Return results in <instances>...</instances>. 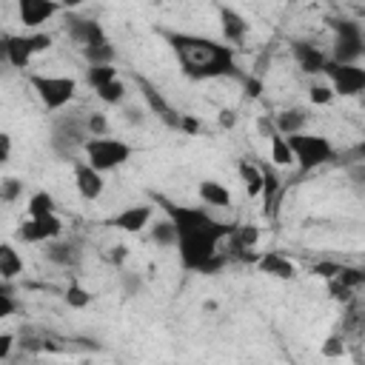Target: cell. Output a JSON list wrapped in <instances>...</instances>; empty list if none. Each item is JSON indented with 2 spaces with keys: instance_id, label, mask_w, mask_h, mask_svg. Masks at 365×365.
Segmentation results:
<instances>
[{
  "instance_id": "cell-13",
  "label": "cell",
  "mask_w": 365,
  "mask_h": 365,
  "mask_svg": "<svg viewBox=\"0 0 365 365\" xmlns=\"http://www.w3.org/2000/svg\"><path fill=\"white\" fill-rule=\"evenodd\" d=\"M74 188L86 202H94L106 191V180L100 171H94L86 160H74Z\"/></svg>"
},
{
  "instance_id": "cell-27",
  "label": "cell",
  "mask_w": 365,
  "mask_h": 365,
  "mask_svg": "<svg viewBox=\"0 0 365 365\" xmlns=\"http://www.w3.org/2000/svg\"><path fill=\"white\" fill-rule=\"evenodd\" d=\"M83 57L88 60V66H114V46L108 43V40H103V43H94V46H88V48H83Z\"/></svg>"
},
{
  "instance_id": "cell-37",
  "label": "cell",
  "mask_w": 365,
  "mask_h": 365,
  "mask_svg": "<svg viewBox=\"0 0 365 365\" xmlns=\"http://www.w3.org/2000/svg\"><path fill=\"white\" fill-rule=\"evenodd\" d=\"M120 279H123V291H125V297H134V294L143 288V279H140L137 274L123 271V274H120Z\"/></svg>"
},
{
  "instance_id": "cell-24",
  "label": "cell",
  "mask_w": 365,
  "mask_h": 365,
  "mask_svg": "<svg viewBox=\"0 0 365 365\" xmlns=\"http://www.w3.org/2000/svg\"><path fill=\"white\" fill-rule=\"evenodd\" d=\"M23 274V257L11 242L0 240V279H14Z\"/></svg>"
},
{
  "instance_id": "cell-36",
  "label": "cell",
  "mask_w": 365,
  "mask_h": 365,
  "mask_svg": "<svg viewBox=\"0 0 365 365\" xmlns=\"http://www.w3.org/2000/svg\"><path fill=\"white\" fill-rule=\"evenodd\" d=\"M14 314H17V299H14V294L0 285V322L9 319V317H14Z\"/></svg>"
},
{
  "instance_id": "cell-23",
  "label": "cell",
  "mask_w": 365,
  "mask_h": 365,
  "mask_svg": "<svg viewBox=\"0 0 365 365\" xmlns=\"http://www.w3.org/2000/svg\"><path fill=\"white\" fill-rule=\"evenodd\" d=\"M262 168V211H265V217H271L277 208H274V202H277V194H279V174L274 171V165H259Z\"/></svg>"
},
{
  "instance_id": "cell-40",
  "label": "cell",
  "mask_w": 365,
  "mask_h": 365,
  "mask_svg": "<svg viewBox=\"0 0 365 365\" xmlns=\"http://www.w3.org/2000/svg\"><path fill=\"white\" fill-rule=\"evenodd\" d=\"M14 342H17V336H14V334H0V362L11 356V351H14Z\"/></svg>"
},
{
  "instance_id": "cell-3",
  "label": "cell",
  "mask_w": 365,
  "mask_h": 365,
  "mask_svg": "<svg viewBox=\"0 0 365 365\" xmlns=\"http://www.w3.org/2000/svg\"><path fill=\"white\" fill-rule=\"evenodd\" d=\"M291 154H294V163L299 165V174H311L317 168H322L325 163H331L336 157L334 145L328 137L322 134H308V131H299V134H291L285 137Z\"/></svg>"
},
{
  "instance_id": "cell-6",
  "label": "cell",
  "mask_w": 365,
  "mask_h": 365,
  "mask_svg": "<svg viewBox=\"0 0 365 365\" xmlns=\"http://www.w3.org/2000/svg\"><path fill=\"white\" fill-rule=\"evenodd\" d=\"M29 83L46 111H63L77 94V80L66 74H31Z\"/></svg>"
},
{
  "instance_id": "cell-7",
  "label": "cell",
  "mask_w": 365,
  "mask_h": 365,
  "mask_svg": "<svg viewBox=\"0 0 365 365\" xmlns=\"http://www.w3.org/2000/svg\"><path fill=\"white\" fill-rule=\"evenodd\" d=\"M86 143H88V131H86L83 117L66 114V117H57L54 120V125H51V151L57 157L74 163L77 151H83Z\"/></svg>"
},
{
  "instance_id": "cell-10",
  "label": "cell",
  "mask_w": 365,
  "mask_h": 365,
  "mask_svg": "<svg viewBox=\"0 0 365 365\" xmlns=\"http://www.w3.org/2000/svg\"><path fill=\"white\" fill-rule=\"evenodd\" d=\"M63 231H66V225H63V220H60L57 214L37 217V220L26 217V220H20V225H17V240H20V242H29V245H34V242H46V245H48V242L60 240Z\"/></svg>"
},
{
  "instance_id": "cell-45",
  "label": "cell",
  "mask_w": 365,
  "mask_h": 365,
  "mask_svg": "<svg viewBox=\"0 0 365 365\" xmlns=\"http://www.w3.org/2000/svg\"><path fill=\"white\" fill-rule=\"evenodd\" d=\"M234 123H237V111L222 108V111H220V125H222V128H231Z\"/></svg>"
},
{
  "instance_id": "cell-9",
  "label": "cell",
  "mask_w": 365,
  "mask_h": 365,
  "mask_svg": "<svg viewBox=\"0 0 365 365\" xmlns=\"http://www.w3.org/2000/svg\"><path fill=\"white\" fill-rule=\"evenodd\" d=\"M51 34L46 31H29V34H9V66L11 68H29L34 54H43L51 48Z\"/></svg>"
},
{
  "instance_id": "cell-21",
  "label": "cell",
  "mask_w": 365,
  "mask_h": 365,
  "mask_svg": "<svg viewBox=\"0 0 365 365\" xmlns=\"http://www.w3.org/2000/svg\"><path fill=\"white\" fill-rule=\"evenodd\" d=\"M197 194L205 208H228L231 205V191L220 180H200Z\"/></svg>"
},
{
  "instance_id": "cell-15",
  "label": "cell",
  "mask_w": 365,
  "mask_h": 365,
  "mask_svg": "<svg viewBox=\"0 0 365 365\" xmlns=\"http://www.w3.org/2000/svg\"><path fill=\"white\" fill-rule=\"evenodd\" d=\"M66 31H68V37H71L80 48H88V46H94V43L108 40V37H106V29H103L97 20H91V17H77V14H71V17L66 20Z\"/></svg>"
},
{
  "instance_id": "cell-33",
  "label": "cell",
  "mask_w": 365,
  "mask_h": 365,
  "mask_svg": "<svg viewBox=\"0 0 365 365\" xmlns=\"http://www.w3.org/2000/svg\"><path fill=\"white\" fill-rule=\"evenodd\" d=\"M319 354L325 359H342L345 356V336L342 334H331L322 345H319Z\"/></svg>"
},
{
  "instance_id": "cell-46",
  "label": "cell",
  "mask_w": 365,
  "mask_h": 365,
  "mask_svg": "<svg viewBox=\"0 0 365 365\" xmlns=\"http://www.w3.org/2000/svg\"><path fill=\"white\" fill-rule=\"evenodd\" d=\"M0 63H9V34H0Z\"/></svg>"
},
{
  "instance_id": "cell-19",
  "label": "cell",
  "mask_w": 365,
  "mask_h": 365,
  "mask_svg": "<svg viewBox=\"0 0 365 365\" xmlns=\"http://www.w3.org/2000/svg\"><path fill=\"white\" fill-rule=\"evenodd\" d=\"M80 257H83V251H80V245L71 242V240H54V242L46 245V259H48L51 265L74 268V265L80 262Z\"/></svg>"
},
{
  "instance_id": "cell-16",
  "label": "cell",
  "mask_w": 365,
  "mask_h": 365,
  "mask_svg": "<svg viewBox=\"0 0 365 365\" xmlns=\"http://www.w3.org/2000/svg\"><path fill=\"white\" fill-rule=\"evenodd\" d=\"M137 86H140V91H143V97H145V103H148V108L168 125V128H177L180 131V125H182V114L174 108V106H168L165 103V97L148 83V80H143V77H137Z\"/></svg>"
},
{
  "instance_id": "cell-1",
  "label": "cell",
  "mask_w": 365,
  "mask_h": 365,
  "mask_svg": "<svg viewBox=\"0 0 365 365\" xmlns=\"http://www.w3.org/2000/svg\"><path fill=\"white\" fill-rule=\"evenodd\" d=\"M157 34L171 48L180 71L191 80H220V77L242 80L245 77V71L237 63V48L225 46L222 40L177 31V29H157Z\"/></svg>"
},
{
  "instance_id": "cell-18",
  "label": "cell",
  "mask_w": 365,
  "mask_h": 365,
  "mask_svg": "<svg viewBox=\"0 0 365 365\" xmlns=\"http://www.w3.org/2000/svg\"><path fill=\"white\" fill-rule=\"evenodd\" d=\"M254 268L259 274H265V277H274V279H294L297 277V265L285 254H279V251H262V254H257Z\"/></svg>"
},
{
  "instance_id": "cell-35",
  "label": "cell",
  "mask_w": 365,
  "mask_h": 365,
  "mask_svg": "<svg viewBox=\"0 0 365 365\" xmlns=\"http://www.w3.org/2000/svg\"><path fill=\"white\" fill-rule=\"evenodd\" d=\"M308 97H311L314 106H331L334 103V91L328 88V83H311Z\"/></svg>"
},
{
  "instance_id": "cell-28",
  "label": "cell",
  "mask_w": 365,
  "mask_h": 365,
  "mask_svg": "<svg viewBox=\"0 0 365 365\" xmlns=\"http://www.w3.org/2000/svg\"><path fill=\"white\" fill-rule=\"evenodd\" d=\"M148 237H151V242L160 245V248H174V245H177V231H174V225H171L168 220L151 222V225H148Z\"/></svg>"
},
{
  "instance_id": "cell-30",
  "label": "cell",
  "mask_w": 365,
  "mask_h": 365,
  "mask_svg": "<svg viewBox=\"0 0 365 365\" xmlns=\"http://www.w3.org/2000/svg\"><path fill=\"white\" fill-rule=\"evenodd\" d=\"M94 94H97V97H100V100H103L106 106H120V103H123V100L128 97V86H125V83H123V80L117 77V80H111L108 86L97 88Z\"/></svg>"
},
{
  "instance_id": "cell-20",
  "label": "cell",
  "mask_w": 365,
  "mask_h": 365,
  "mask_svg": "<svg viewBox=\"0 0 365 365\" xmlns=\"http://www.w3.org/2000/svg\"><path fill=\"white\" fill-rule=\"evenodd\" d=\"M274 120V131L282 134V137H291V134H299L305 131V123H308V111L305 108H285L279 114L271 117Z\"/></svg>"
},
{
  "instance_id": "cell-11",
  "label": "cell",
  "mask_w": 365,
  "mask_h": 365,
  "mask_svg": "<svg viewBox=\"0 0 365 365\" xmlns=\"http://www.w3.org/2000/svg\"><path fill=\"white\" fill-rule=\"evenodd\" d=\"M154 220V205L148 202H137V205H125L123 211H117L114 217H108L106 222L117 231H125V234H140L151 225Z\"/></svg>"
},
{
  "instance_id": "cell-48",
  "label": "cell",
  "mask_w": 365,
  "mask_h": 365,
  "mask_svg": "<svg viewBox=\"0 0 365 365\" xmlns=\"http://www.w3.org/2000/svg\"><path fill=\"white\" fill-rule=\"evenodd\" d=\"M291 365H297V362H291Z\"/></svg>"
},
{
  "instance_id": "cell-8",
  "label": "cell",
  "mask_w": 365,
  "mask_h": 365,
  "mask_svg": "<svg viewBox=\"0 0 365 365\" xmlns=\"http://www.w3.org/2000/svg\"><path fill=\"white\" fill-rule=\"evenodd\" d=\"M322 77L328 80V88L334 97H356L365 91V68L359 63H325Z\"/></svg>"
},
{
  "instance_id": "cell-32",
  "label": "cell",
  "mask_w": 365,
  "mask_h": 365,
  "mask_svg": "<svg viewBox=\"0 0 365 365\" xmlns=\"http://www.w3.org/2000/svg\"><path fill=\"white\" fill-rule=\"evenodd\" d=\"M83 123H86L88 140H91V137H108V117H106L103 111H91V114H83Z\"/></svg>"
},
{
  "instance_id": "cell-29",
  "label": "cell",
  "mask_w": 365,
  "mask_h": 365,
  "mask_svg": "<svg viewBox=\"0 0 365 365\" xmlns=\"http://www.w3.org/2000/svg\"><path fill=\"white\" fill-rule=\"evenodd\" d=\"M120 77V71H117V66H88L86 68V83L97 91V88H103V86H108L111 80H117Z\"/></svg>"
},
{
  "instance_id": "cell-44",
  "label": "cell",
  "mask_w": 365,
  "mask_h": 365,
  "mask_svg": "<svg viewBox=\"0 0 365 365\" xmlns=\"http://www.w3.org/2000/svg\"><path fill=\"white\" fill-rule=\"evenodd\" d=\"M257 128H259L262 137H268V140L277 134V131H274V120H268V117H259V120H257Z\"/></svg>"
},
{
  "instance_id": "cell-4",
  "label": "cell",
  "mask_w": 365,
  "mask_h": 365,
  "mask_svg": "<svg viewBox=\"0 0 365 365\" xmlns=\"http://www.w3.org/2000/svg\"><path fill=\"white\" fill-rule=\"evenodd\" d=\"M131 154H134V145L125 143V140H117V137H111V134H108V137H91V140L83 145L86 163H88L94 171H100V174L125 165V163L131 160Z\"/></svg>"
},
{
  "instance_id": "cell-25",
  "label": "cell",
  "mask_w": 365,
  "mask_h": 365,
  "mask_svg": "<svg viewBox=\"0 0 365 365\" xmlns=\"http://www.w3.org/2000/svg\"><path fill=\"white\" fill-rule=\"evenodd\" d=\"M26 214H29L31 220H37V217H48V214H57V202H54V197H51L48 191H34V194L29 197Z\"/></svg>"
},
{
  "instance_id": "cell-5",
  "label": "cell",
  "mask_w": 365,
  "mask_h": 365,
  "mask_svg": "<svg viewBox=\"0 0 365 365\" xmlns=\"http://www.w3.org/2000/svg\"><path fill=\"white\" fill-rule=\"evenodd\" d=\"M328 26L334 29V46H331L328 60L331 63H359V57L365 54L362 26L351 17H336Z\"/></svg>"
},
{
  "instance_id": "cell-31",
  "label": "cell",
  "mask_w": 365,
  "mask_h": 365,
  "mask_svg": "<svg viewBox=\"0 0 365 365\" xmlns=\"http://www.w3.org/2000/svg\"><path fill=\"white\" fill-rule=\"evenodd\" d=\"M268 143H271V160H274V165H279V168L294 165V154H291V148H288V143H285L282 134H274Z\"/></svg>"
},
{
  "instance_id": "cell-22",
  "label": "cell",
  "mask_w": 365,
  "mask_h": 365,
  "mask_svg": "<svg viewBox=\"0 0 365 365\" xmlns=\"http://www.w3.org/2000/svg\"><path fill=\"white\" fill-rule=\"evenodd\" d=\"M237 174H240L242 185H245L248 197H259L262 194V168L254 160H240L237 163Z\"/></svg>"
},
{
  "instance_id": "cell-43",
  "label": "cell",
  "mask_w": 365,
  "mask_h": 365,
  "mask_svg": "<svg viewBox=\"0 0 365 365\" xmlns=\"http://www.w3.org/2000/svg\"><path fill=\"white\" fill-rule=\"evenodd\" d=\"M182 134H197L200 131V123L191 117V114H182V125H180Z\"/></svg>"
},
{
  "instance_id": "cell-42",
  "label": "cell",
  "mask_w": 365,
  "mask_h": 365,
  "mask_svg": "<svg viewBox=\"0 0 365 365\" xmlns=\"http://www.w3.org/2000/svg\"><path fill=\"white\" fill-rule=\"evenodd\" d=\"M125 259H128V248H125V245H114V248H111V254H108V262L120 268Z\"/></svg>"
},
{
  "instance_id": "cell-47",
  "label": "cell",
  "mask_w": 365,
  "mask_h": 365,
  "mask_svg": "<svg viewBox=\"0 0 365 365\" xmlns=\"http://www.w3.org/2000/svg\"><path fill=\"white\" fill-rule=\"evenodd\" d=\"M125 114H128V120H131V123H134V120L140 123V111H125Z\"/></svg>"
},
{
  "instance_id": "cell-17",
  "label": "cell",
  "mask_w": 365,
  "mask_h": 365,
  "mask_svg": "<svg viewBox=\"0 0 365 365\" xmlns=\"http://www.w3.org/2000/svg\"><path fill=\"white\" fill-rule=\"evenodd\" d=\"M291 54H294V60H297V66L305 71V74H322V68H325V63H328V54L317 46V43H311V40H297L294 46H291Z\"/></svg>"
},
{
  "instance_id": "cell-39",
  "label": "cell",
  "mask_w": 365,
  "mask_h": 365,
  "mask_svg": "<svg viewBox=\"0 0 365 365\" xmlns=\"http://www.w3.org/2000/svg\"><path fill=\"white\" fill-rule=\"evenodd\" d=\"M242 83H245V94H248V97H259V94H262V80H259L257 74H245Z\"/></svg>"
},
{
  "instance_id": "cell-38",
  "label": "cell",
  "mask_w": 365,
  "mask_h": 365,
  "mask_svg": "<svg viewBox=\"0 0 365 365\" xmlns=\"http://www.w3.org/2000/svg\"><path fill=\"white\" fill-rule=\"evenodd\" d=\"M339 271V262H317V265H311V274H317V277H322V279H331L334 274Z\"/></svg>"
},
{
  "instance_id": "cell-12",
  "label": "cell",
  "mask_w": 365,
  "mask_h": 365,
  "mask_svg": "<svg viewBox=\"0 0 365 365\" xmlns=\"http://www.w3.org/2000/svg\"><path fill=\"white\" fill-rule=\"evenodd\" d=\"M57 14H60V3L54 0H20L17 3V17L31 31H40V26Z\"/></svg>"
},
{
  "instance_id": "cell-26",
  "label": "cell",
  "mask_w": 365,
  "mask_h": 365,
  "mask_svg": "<svg viewBox=\"0 0 365 365\" xmlns=\"http://www.w3.org/2000/svg\"><path fill=\"white\" fill-rule=\"evenodd\" d=\"M63 299H66V305L68 308H77V311H83V308H88L91 305V299H94V294L83 285V282H68L66 285V291H63Z\"/></svg>"
},
{
  "instance_id": "cell-14",
  "label": "cell",
  "mask_w": 365,
  "mask_h": 365,
  "mask_svg": "<svg viewBox=\"0 0 365 365\" xmlns=\"http://www.w3.org/2000/svg\"><path fill=\"white\" fill-rule=\"evenodd\" d=\"M217 14H220V29H222V43L231 48L242 46L248 37V20L234 6H217Z\"/></svg>"
},
{
  "instance_id": "cell-2",
  "label": "cell",
  "mask_w": 365,
  "mask_h": 365,
  "mask_svg": "<svg viewBox=\"0 0 365 365\" xmlns=\"http://www.w3.org/2000/svg\"><path fill=\"white\" fill-rule=\"evenodd\" d=\"M151 200L165 211V220L174 225L177 240L205 237V240H214V242H225L234 231L231 222L217 220L205 205H180V202H174V200H168L165 194H157V191H151Z\"/></svg>"
},
{
  "instance_id": "cell-34",
  "label": "cell",
  "mask_w": 365,
  "mask_h": 365,
  "mask_svg": "<svg viewBox=\"0 0 365 365\" xmlns=\"http://www.w3.org/2000/svg\"><path fill=\"white\" fill-rule=\"evenodd\" d=\"M23 197V180L17 177H0V200L3 202H17Z\"/></svg>"
},
{
  "instance_id": "cell-41",
  "label": "cell",
  "mask_w": 365,
  "mask_h": 365,
  "mask_svg": "<svg viewBox=\"0 0 365 365\" xmlns=\"http://www.w3.org/2000/svg\"><path fill=\"white\" fill-rule=\"evenodd\" d=\"M9 157H11V134L0 131V165H6Z\"/></svg>"
}]
</instances>
